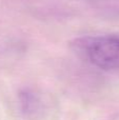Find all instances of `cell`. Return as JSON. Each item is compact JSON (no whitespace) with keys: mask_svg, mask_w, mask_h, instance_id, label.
Returning a JSON list of instances; mask_svg holds the SVG:
<instances>
[{"mask_svg":"<svg viewBox=\"0 0 119 120\" xmlns=\"http://www.w3.org/2000/svg\"><path fill=\"white\" fill-rule=\"evenodd\" d=\"M76 50L84 59L102 70H119V35L78 39Z\"/></svg>","mask_w":119,"mask_h":120,"instance_id":"cell-1","label":"cell"},{"mask_svg":"<svg viewBox=\"0 0 119 120\" xmlns=\"http://www.w3.org/2000/svg\"><path fill=\"white\" fill-rule=\"evenodd\" d=\"M21 103L23 106V112L26 113L27 116L34 114L36 112L35 110L38 109V102L35 96L31 95L30 93H24L23 95H21Z\"/></svg>","mask_w":119,"mask_h":120,"instance_id":"cell-2","label":"cell"}]
</instances>
